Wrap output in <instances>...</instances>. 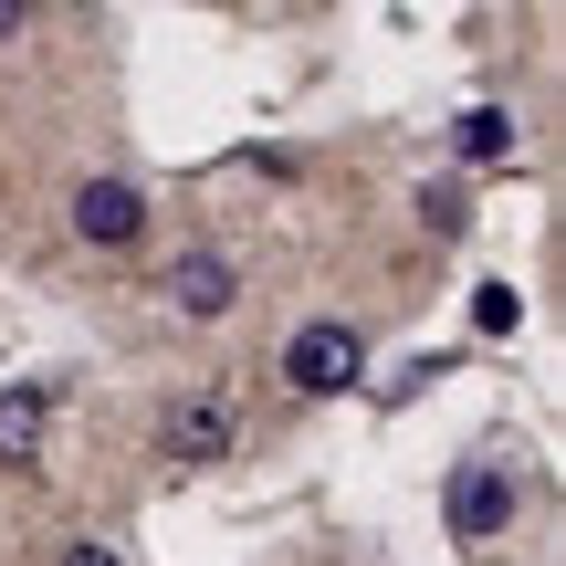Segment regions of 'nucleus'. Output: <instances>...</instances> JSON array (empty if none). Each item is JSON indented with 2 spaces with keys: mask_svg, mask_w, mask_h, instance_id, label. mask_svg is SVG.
Masks as SVG:
<instances>
[{
  "mask_svg": "<svg viewBox=\"0 0 566 566\" xmlns=\"http://www.w3.org/2000/svg\"><path fill=\"white\" fill-rule=\"evenodd\" d=\"M53 566H126V556H116V546H105V535H74V546H63Z\"/></svg>",
  "mask_w": 566,
  "mask_h": 566,
  "instance_id": "nucleus-9",
  "label": "nucleus"
},
{
  "mask_svg": "<svg viewBox=\"0 0 566 566\" xmlns=\"http://www.w3.org/2000/svg\"><path fill=\"white\" fill-rule=\"evenodd\" d=\"M74 231H84V242H105V252H126L147 231V189L137 179H84L74 189Z\"/></svg>",
  "mask_w": 566,
  "mask_h": 566,
  "instance_id": "nucleus-3",
  "label": "nucleus"
},
{
  "mask_svg": "<svg viewBox=\"0 0 566 566\" xmlns=\"http://www.w3.org/2000/svg\"><path fill=\"white\" fill-rule=\"evenodd\" d=\"M221 451H231V399L210 388V399H189L168 420V462H221Z\"/></svg>",
  "mask_w": 566,
  "mask_h": 566,
  "instance_id": "nucleus-6",
  "label": "nucleus"
},
{
  "mask_svg": "<svg viewBox=\"0 0 566 566\" xmlns=\"http://www.w3.org/2000/svg\"><path fill=\"white\" fill-rule=\"evenodd\" d=\"M514 315H525V294H514V283H483V294H472V325H483V336H504Z\"/></svg>",
  "mask_w": 566,
  "mask_h": 566,
  "instance_id": "nucleus-8",
  "label": "nucleus"
},
{
  "mask_svg": "<svg viewBox=\"0 0 566 566\" xmlns=\"http://www.w3.org/2000/svg\"><path fill=\"white\" fill-rule=\"evenodd\" d=\"M158 294L179 304V315H200V325H210V315H231V294H242V273H231L221 252H179V263H168V283H158Z\"/></svg>",
  "mask_w": 566,
  "mask_h": 566,
  "instance_id": "nucleus-4",
  "label": "nucleus"
},
{
  "mask_svg": "<svg viewBox=\"0 0 566 566\" xmlns=\"http://www.w3.org/2000/svg\"><path fill=\"white\" fill-rule=\"evenodd\" d=\"M357 367H367V336H357L346 315L294 325V346H283V378H294L304 399H346V388H357Z\"/></svg>",
  "mask_w": 566,
  "mask_h": 566,
  "instance_id": "nucleus-1",
  "label": "nucleus"
},
{
  "mask_svg": "<svg viewBox=\"0 0 566 566\" xmlns=\"http://www.w3.org/2000/svg\"><path fill=\"white\" fill-rule=\"evenodd\" d=\"M11 32H21V11H11V0H0V42H11Z\"/></svg>",
  "mask_w": 566,
  "mask_h": 566,
  "instance_id": "nucleus-10",
  "label": "nucleus"
},
{
  "mask_svg": "<svg viewBox=\"0 0 566 566\" xmlns=\"http://www.w3.org/2000/svg\"><path fill=\"white\" fill-rule=\"evenodd\" d=\"M514 504H525L514 462H462V472H451V535H462V546L504 535V525H514Z\"/></svg>",
  "mask_w": 566,
  "mask_h": 566,
  "instance_id": "nucleus-2",
  "label": "nucleus"
},
{
  "mask_svg": "<svg viewBox=\"0 0 566 566\" xmlns=\"http://www.w3.org/2000/svg\"><path fill=\"white\" fill-rule=\"evenodd\" d=\"M451 147H462V168H504L514 158V116L504 105H472V116L451 126Z\"/></svg>",
  "mask_w": 566,
  "mask_h": 566,
  "instance_id": "nucleus-7",
  "label": "nucleus"
},
{
  "mask_svg": "<svg viewBox=\"0 0 566 566\" xmlns=\"http://www.w3.org/2000/svg\"><path fill=\"white\" fill-rule=\"evenodd\" d=\"M42 430H53V388L42 378L0 388V462H42Z\"/></svg>",
  "mask_w": 566,
  "mask_h": 566,
  "instance_id": "nucleus-5",
  "label": "nucleus"
}]
</instances>
